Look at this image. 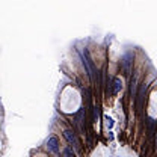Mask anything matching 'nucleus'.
Masks as SVG:
<instances>
[{
    "label": "nucleus",
    "instance_id": "obj_2",
    "mask_svg": "<svg viewBox=\"0 0 157 157\" xmlns=\"http://www.w3.org/2000/svg\"><path fill=\"white\" fill-rule=\"evenodd\" d=\"M47 150L50 151V153H54V154H58V151H59V141H58V138H50L48 141H47Z\"/></svg>",
    "mask_w": 157,
    "mask_h": 157
},
{
    "label": "nucleus",
    "instance_id": "obj_3",
    "mask_svg": "<svg viewBox=\"0 0 157 157\" xmlns=\"http://www.w3.org/2000/svg\"><path fill=\"white\" fill-rule=\"evenodd\" d=\"M113 85H115V88H113V92L117 94V92H119L121 91V88H122V83H121V78L117 77L115 80H113Z\"/></svg>",
    "mask_w": 157,
    "mask_h": 157
},
{
    "label": "nucleus",
    "instance_id": "obj_1",
    "mask_svg": "<svg viewBox=\"0 0 157 157\" xmlns=\"http://www.w3.org/2000/svg\"><path fill=\"white\" fill-rule=\"evenodd\" d=\"M64 136H65V139H67L76 150H80V147H78V141H77V138H76V134H74V131H71V130H65V131H64Z\"/></svg>",
    "mask_w": 157,
    "mask_h": 157
},
{
    "label": "nucleus",
    "instance_id": "obj_5",
    "mask_svg": "<svg viewBox=\"0 0 157 157\" xmlns=\"http://www.w3.org/2000/svg\"><path fill=\"white\" fill-rule=\"evenodd\" d=\"M64 157H73V153H71V148H67L64 151Z\"/></svg>",
    "mask_w": 157,
    "mask_h": 157
},
{
    "label": "nucleus",
    "instance_id": "obj_4",
    "mask_svg": "<svg viewBox=\"0 0 157 157\" xmlns=\"http://www.w3.org/2000/svg\"><path fill=\"white\" fill-rule=\"evenodd\" d=\"M104 119H106V125H107V128H112V127H113V119H112L110 117H107V115L104 117Z\"/></svg>",
    "mask_w": 157,
    "mask_h": 157
}]
</instances>
